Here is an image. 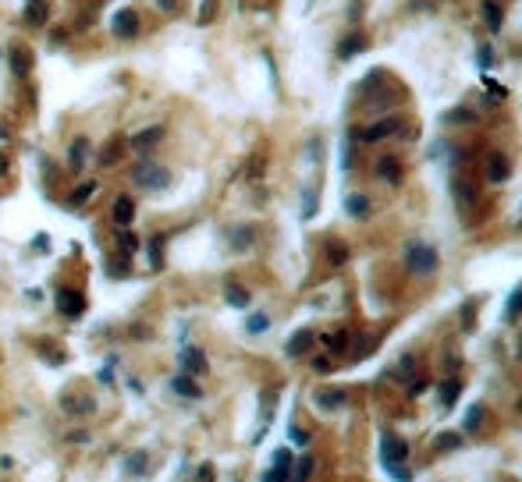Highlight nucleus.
Listing matches in <instances>:
<instances>
[{
	"instance_id": "obj_43",
	"label": "nucleus",
	"mask_w": 522,
	"mask_h": 482,
	"mask_svg": "<svg viewBox=\"0 0 522 482\" xmlns=\"http://www.w3.org/2000/svg\"><path fill=\"white\" fill-rule=\"evenodd\" d=\"M291 444H295V447H306V444H309V433L299 429V426H291Z\"/></svg>"
},
{
	"instance_id": "obj_14",
	"label": "nucleus",
	"mask_w": 522,
	"mask_h": 482,
	"mask_svg": "<svg viewBox=\"0 0 522 482\" xmlns=\"http://www.w3.org/2000/svg\"><path fill=\"white\" fill-rule=\"evenodd\" d=\"M512 174V167H508V156H501V153H490L487 156V178L494 181V184H501Z\"/></svg>"
},
{
	"instance_id": "obj_49",
	"label": "nucleus",
	"mask_w": 522,
	"mask_h": 482,
	"mask_svg": "<svg viewBox=\"0 0 522 482\" xmlns=\"http://www.w3.org/2000/svg\"><path fill=\"white\" fill-rule=\"evenodd\" d=\"M157 4H160L163 11H174V4H178V0H157Z\"/></svg>"
},
{
	"instance_id": "obj_10",
	"label": "nucleus",
	"mask_w": 522,
	"mask_h": 482,
	"mask_svg": "<svg viewBox=\"0 0 522 482\" xmlns=\"http://www.w3.org/2000/svg\"><path fill=\"white\" fill-rule=\"evenodd\" d=\"M402 124L398 121H377V124H370L366 132H356V138H363V142H381V138H387V135H394Z\"/></svg>"
},
{
	"instance_id": "obj_21",
	"label": "nucleus",
	"mask_w": 522,
	"mask_h": 482,
	"mask_svg": "<svg viewBox=\"0 0 522 482\" xmlns=\"http://www.w3.org/2000/svg\"><path fill=\"white\" fill-rule=\"evenodd\" d=\"M224 298H227V305L245 309V305H249V291H245V287H238V284H227V287H224Z\"/></svg>"
},
{
	"instance_id": "obj_25",
	"label": "nucleus",
	"mask_w": 522,
	"mask_h": 482,
	"mask_svg": "<svg viewBox=\"0 0 522 482\" xmlns=\"http://www.w3.org/2000/svg\"><path fill=\"white\" fill-rule=\"evenodd\" d=\"M93 195H96V181H82V184L75 188V192H71V199H68V202H71V206H82V202H89Z\"/></svg>"
},
{
	"instance_id": "obj_39",
	"label": "nucleus",
	"mask_w": 522,
	"mask_h": 482,
	"mask_svg": "<svg viewBox=\"0 0 522 482\" xmlns=\"http://www.w3.org/2000/svg\"><path fill=\"white\" fill-rule=\"evenodd\" d=\"M117 153H121V142H111L107 149H103V156H100V163L103 167H114V160H117Z\"/></svg>"
},
{
	"instance_id": "obj_1",
	"label": "nucleus",
	"mask_w": 522,
	"mask_h": 482,
	"mask_svg": "<svg viewBox=\"0 0 522 482\" xmlns=\"http://www.w3.org/2000/svg\"><path fill=\"white\" fill-rule=\"evenodd\" d=\"M132 181L146 192H163L167 184H171V174H167V167H160L157 160H139L132 167Z\"/></svg>"
},
{
	"instance_id": "obj_31",
	"label": "nucleus",
	"mask_w": 522,
	"mask_h": 482,
	"mask_svg": "<svg viewBox=\"0 0 522 482\" xmlns=\"http://www.w3.org/2000/svg\"><path fill=\"white\" fill-rule=\"evenodd\" d=\"M484 14H487L490 32H497V29H501V22H505V14H501V8L494 4V0H487V4H484Z\"/></svg>"
},
{
	"instance_id": "obj_46",
	"label": "nucleus",
	"mask_w": 522,
	"mask_h": 482,
	"mask_svg": "<svg viewBox=\"0 0 522 482\" xmlns=\"http://www.w3.org/2000/svg\"><path fill=\"white\" fill-rule=\"evenodd\" d=\"M412 365H416V359H412V354H405L402 365H398V376H409V372H412Z\"/></svg>"
},
{
	"instance_id": "obj_45",
	"label": "nucleus",
	"mask_w": 522,
	"mask_h": 482,
	"mask_svg": "<svg viewBox=\"0 0 522 482\" xmlns=\"http://www.w3.org/2000/svg\"><path fill=\"white\" fill-rule=\"evenodd\" d=\"M423 390H427V380H412L409 383V397H420Z\"/></svg>"
},
{
	"instance_id": "obj_9",
	"label": "nucleus",
	"mask_w": 522,
	"mask_h": 482,
	"mask_svg": "<svg viewBox=\"0 0 522 482\" xmlns=\"http://www.w3.org/2000/svg\"><path fill=\"white\" fill-rule=\"evenodd\" d=\"M47 22H50V4H47V0H29V4H25V25L43 29Z\"/></svg>"
},
{
	"instance_id": "obj_7",
	"label": "nucleus",
	"mask_w": 522,
	"mask_h": 482,
	"mask_svg": "<svg viewBox=\"0 0 522 482\" xmlns=\"http://www.w3.org/2000/svg\"><path fill=\"white\" fill-rule=\"evenodd\" d=\"M291 465H295V461H291V450H274V468H270L266 475H263V482H288V475H291Z\"/></svg>"
},
{
	"instance_id": "obj_51",
	"label": "nucleus",
	"mask_w": 522,
	"mask_h": 482,
	"mask_svg": "<svg viewBox=\"0 0 522 482\" xmlns=\"http://www.w3.org/2000/svg\"><path fill=\"white\" fill-rule=\"evenodd\" d=\"M519 408H522V405H519Z\"/></svg>"
},
{
	"instance_id": "obj_18",
	"label": "nucleus",
	"mask_w": 522,
	"mask_h": 482,
	"mask_svg": "<svg viewBox=\"0 0 522 482\" xmlns=\"http://www.w3.org/2000/svg\"><path fill=\"white\" fill-rule=\"evenodd\" d=\"M89 160V138H75L71 142V171H82Z\"/></svg>"
},
{
	"instance_id": "obj_16",
	"label": "nucleus",
	"mask_w": 522,
	"mask_h": 482,
	"mask_svg": "<svg viewBox=\"0 0 522 482\" xmlns=\"http://www.w3.org/2000/svg\"><path fill=\"white\" fill-rule=\"evenodd\" d=\"M313 341H317V333H313V330H299L295 337L288 341V348H284V351L291 354V359H299V354H306V351H309V344H313Z\"/></svg>"
},
{
	"instance_id": "obj_48",
	"label": "nucleus",
	"mask_w": 522,
	"mask_h": 482,
	"mask_svg": "<svg viewBox=\"0 0 522 482\" xmlns=\"http://www.w3.org/2000/svg\"><path fill=\"white\" fill-rule=\"evenodd\" d=\"M68 439H71V444H86V439H89V433H71Z\"/></svg>"
},
{
	"instance_id": "obj_19",
	"label": "nucleus",
	"mask_w": 522,
	"mask_h": 482,
	"mask_svg": "<svg viewBox=\"0 0 522 482\" xmlns=\"http://www.w3.org/2000/svg\"><path fill=\"white\" fill-rule=\"evenodd\" d=\"M377 174L387 178L391 184H398V181H402V167H398V160H394V156H384V160L377 163Z\"/></svg>"
},
{
	"instance_id": "obj_23",
	"label": "nucleus",
	"mask_w": 522,
	"mask_h": 482,
	"mask_svg": "<svg viewBox=\"0 0 522 482\" xmlns=\"http://www.w3.org/2000/svg\"><path fill=\"white\" fill-rule=\"evenodd\" d=\"M146 465H150V454L146 450H135V454H128V461H124L128 475H146Z\"/></svg>"
},
{
	"instance_id": "obj_37",
	"label": "nucleus",
	"mask_w": 522,
	"mask_h": 482,
	"mask_svg": "<svg viewBox=\"0 0 522 482\" xmlns=\"http://www.w3.org/2000/svg\"><path fill=\"white\" fill-rule=\"evenodd\" d=\"M266 326H270V320L263 316V312H260V316H249V323H245V330H249V333H263Z\"/></svg>"
},
{
	"instance_id": "obj_33",
	"label": "nucleus",
	"mask_w": 522,
	"mask_h": 482,
	"mask_svg": "<svg viewBox=\"0 0 522 482\" xmlns=\"http://www.w3.org/2000/svg\"><path fill=\"white\" fill-rule=\"evenodd\" d=\"M128 259H132V256H124V252H121V259H111V266H107V269H111V277H128V274H132Z\"/></svg>"
},
{
	"instance_id": "obj_17",
	"label": "nucleus",
	"mask_w": 522,
	"mask_h": 482,
	"mask_svg": "<svg viewBox=\"0 0 522 482\" xmlns=\"http://www.w3.org/2000/svg\"><path fill=\"white\" fill-rule=\"evenodd\" d=\"M8 60H11V71H14L18 78H25V75L32 71V60H29V50H25V47H14V50L8 53Z\"/></svg>"
},
{
	"instance_id": "obj_28",
	"label": "nucleus",
	"mask_w": 522,
	"mask_h": 482,
	"mask_svg": "<svg viewBox=\"0 0 522 482\" xmlns=\"http://www.w3.org/2000/svg\"><path fill=\"white\" fill-rule=\"evenodd\" d=\"M356 50H363V36H348L338 43V57L348 60V57H356Z\"/></svg>"
},
{
	"instance_id": "obj_15",
	"label": "nucleus",
	"mask_w": 522,
	"mask_h": 482,
	"mask_svg": "<svg viewBox=\"0 0 522 482\" xmlns=\"http://www.w3.org/2000/svg\"><path fill=\"white\" fill-rule=\"evenodd\" d=\"M171 390H174V394H181V397H189V401H196V397H203V390L196 387V380H192L189 372H178L174 380H171Z\"/></svg>"
},
{
	"instance_id": "obj_20",
	"label": "nucleus",
	"mask_w": 522,
	"mask_h": 482,
	"mask_svg": "<svg viewBox=\"0 0 522 482\" xmlns=\"http://www.w3.org/2000/svg\"><path fill=\"white\" fill-rule=\"evenodd\" d=\"M458 394H462V383H458L455 376H451V380H444V383H441V405H444V408H451V405L458 401Z\"/></svg>"
},
{
	"instance_id": "obj_36",
	"label": "nucleus",
	"mask_w": 522,
	"mask_h": 482,
	"mask_svg": "<svg viewBox=\"0 0 522 482\" xmlns=\"http://www.w3.org/2000/svg\"><path fill=\"white\" fill-rule=\"evenodd\" d=\"M458 444H462V439H458L455 433H441V436H437V450H455Z\"/></svg>"
},
{
	"instance_id": "obj_34",
	"label": "nucleus",
	"mask_w": 522,
	"mask_h": 482,
	"mask_svg": "<svg viewBox=\"0 0 522 482\" xmlns=\"http://www.w3.org/2000/svg\"><path fill=\"white\" fill-rule=\"evenodd\" d=\"M479 426H484V405H473L469 408V415H466V429H479Z\"/></svg>"
},
{
	"instance_id": "obj_32",
	"label": "nucleus",
	"mask_w": 522,
	"mask_h": 482,
	"mask_svg": "<svg viewBox=\"0 0 522 482\" xmlns=\"http://www.w3.org/2000/svg\"><path fill=\"white\" fill-rule=\"evenodd\" d=\"M117 241H121V252H124V256H132V252H135V248H139V238L132 234V230H128V227H121V234H117Z\"/></svg>"
},
{
	"instance_id": "obj_12",
	"label": "nucleus",
	"mask_w": 522,
	"mask_h": 482,
	"mask_svg": "<svg viewBox=\"0 0 522 482\" xmlns=\"http://www.w3.org/2000/svg\"><path fill=\"white\" fill-rule=\"evenodd\" d=\"M60 408H65L68 415H93L96 401H93V397H75V394H65V397H60Z\"/></svg>"
},
{
	"instance_id": "obj_3",
	"label": "nucleus",
	"mask_w": 522,
	"mask_h": 482,
	"mask_svg": "<svg viewBox=\"0 0 522 482\" xmlns=\"http://www.w3.org/2000/svg\"><path fill=\"white\" fill-rule=\"evenodd\" d=\"M57 312L68 320H78L86 312V295L78 287H57Z\"/></svg>"
},
{
	"instance_id": "obj_50",
	"label": "nucleus",
	"mask_w": 522,
	"mask_h": 482,
	"mask_svg": "<svg viewBox=\"0 0 522 482\" xmlns=\"http://www.w3.org/2000/svg\"><path fill=\"white\" fill-rule=\"evenodd\" d=\"M4 174H8V156L0 153V178H4Z\"/></svg>"
},
{
	"instance_id": "obj_47",
	"label": "nucleus",
	"mask_w": 522,
	"mask_h": 482,
	"mask_svg": "<svg viewBox=\"0 0 522 482\" xmlns=\"http://www.w3.org/2000/svg\"><path fill=\"white\" fill-rule=\"evenodd\" d=\"M313 369H317V372H330V359H317V362H313Z\"/></svg>"
},
{
	"instance_id": "obj_4",
	"label": "nucleus",
	"mask_w": 522,
	"mask_h": 482,
	"mask_svg": "<svg viewBox=\"0 0 522 482\" xmlns=\"http://www.w3.org/2000/svg\"><path fill=\"white\" fill-rule=\"evenodd\" d=\"M111 32H114L117 39H132V36H139V11L121 8V11L111 18Z\"/></svg>"
},
{
	"instance_id": "obj_29",
	"label": "nucleus",
	"mask_w": 522,
	"mask_h": 482,
	"mask_svg": "<svg viewBox=\"0 0 522 482\" xmlns=\"http://www.w3.org/2000/svg\"><path fill=\"white\" fill-rule=\"evenodd\" d=\"M313 475V457H302L299 465H291V475H288V482H306Z\"/></svg>"
},
{
	"instance_id": "obj_11",
	"label": "nucleus",
	"mask_w": 522,
	"mask_h": 482,
	"mask_svg": "<svg viewBox=\"0 0 522 482\" xmlns=\"http://www.w3.org/2000/svg\"><path fill=\"white\" fill-rule=\"evenodd\" d=\"M181 369L189 372V376H203L206 372V354L199 348H185L181 351Z\"/></svg>"
},
{
	"instance_id": "obj_40",
	"label": "nucleus",
	"mask_w": 522,
	"mask_h": 482,
	"mask_svg": "<svg viewBox=\"0 0 522 482\" xmlns=\"http://www.w3.org/2000/svg\"><path fill=\"white\" fill-rule=\"evenodd\" d=\"M313 213H317V192H313V188H309V192H306V199H302V217L309 220Z\"/></svg>"
},
{
	"instance_id": "obj_38",
	"label": "nucleus",
	"mask_w": 522,
	"mask_h": 482,
	"mask_svg": "<svg viewBox=\"0 0 522 482\" xmlns=\"http://www.w3.org/2000/svg\"><path fill=\"white\" fill-rule=\"evenodd\" d=\"M519 312H522V287L508 298V312H505V316H508V320H519Z\"/></svg>"
},
{
	"instance_id": "obj_44",
	"label": "nucleus",
	"mask_w": 522,
	"mask_h": 482,
	"mask_svg": "<svg viewBox=\"0 0 522 482\" xmlns=\"http://www.w3.org/2000/svg\"><path fill=\"white\" fill-rule=\"evenodd\" d=\"M196 482H217V475H214V465H203V468L196 472Z\"/></svg>"
},
{
	"instance_id": "obj_24",
	"label": "nucleus",
	"mask_w": 522,
	"mask_h": 482,
	"mask_svg": "<svg viewBox=\"0 0 522 482\" xmlns=\"http://www.w3.org/2000/svg\"><path fill=\"white\" fill-rule=\"evenodd\" d=\"M317 405H320V408H341V405H345V390H320V394H317Z\"/></svg>"
},
{
	"instance_id": "obj_2",
	"label": "nucleus",
	"mask_w": 522,
	"mask_h": 482,
	"mask_svg": "<svg viewBox=\"0 0 522 482\" xmlns=\"http://www.w3.org/2000/svg\"><path fill=\"white\" fill-rule=\"evenodd\" d=\"M405 263H409L412 274H423V277H427V274H433V269H437V252H433L430 245H420V241H416V245H409Z\"/></svg>"
},
{
	"instance_id": "obj_6",
	"label": "nucleus",
	"mask_w": 522,
	"mask_h": 482,
	"mask_svg": "<svg viewBox=\"0 0 522 482\" xmlns=\"http://www.w3.org/2000/svg\"><path fill=\"white\" fill-rule=\"evenodd\" d=\"M451 192H455L458 209H462V213H469V209H473V202H476V184H473L469 178H462V174H458V178L451 181Z\"/></svg>"
},
{
	"instance_id": "obj_26",
	"label": "nucleus",
	"mask_w": 522,
	"mask_h": 482,
	"mask_svg": "<svg viewBox=\"0 0 522 482\" xmlns=\"http://www.w3.org/2000/svg\"><path fill=\"white\" fill-rule=\"evenodd\" d=\"M345 209L352 217H370V199L366 195H348L345 199Z\"/></svg>"
},
{
	"instance_id": "obj_8",
	"label": "nucleus",
	"mask_w": 522,
	"mask_h": 482,
	"mask_svg": "<svg viewBox=\"0 0 522 482\" xmlns=\"http://www.w3.org/2000/svg\"><path fill=\"white\" fill-rule=\"evenodd\" d=\"M111 217H114L117 227H132V220H135V202H132V195H117Z\"/></svg>"
},
{
	"instance_id": "obj_42",
	"label": "nucleus",
	"mask_w": 522,
	"mask_h": 482,
	"mask_svg": "<svg viewBox=\"0 0 522 482\" xmlns=\"http://www.w3.org/2000/svg\"><path fill=\"white\" fill-rule=\"evenodd\" d=\"M214 14H217V0H206V4L199 8V22L206 25V22H210V18H214Z\"/></svg>"
},
{
	"instance_id": "obj_41",
	"label": "nucleus",
	"mask_w": 522,
	"mask_h": 482,
	"mask_svg": "<svg viewBox=\"0 0 522 482\" xmlns=\"http://www.w3.org/2000/svg\"><path fill=\"white\" fill-rule=\"evenodd\" d=\"M387 472L394 475V482H412V472L405 468V461H402V465H387Z\"/></svg>"
},
{
	"instance_id": "obj_35",
	"label": "nucleus",
	"mask_w": 522,
	"mask_h": 482,
	"mask_svg": "<svg viewBox=\"0 0 522 482\" xmlns=\"http://www.w3.org/2000/svg\"><path fill=\"white\" fill-rule=\"evenodd\" d=\"M231 245L238 248V252H242V248H249V245H253V230H249V227H238L235 234H231Z\"/></svg>"
},
{
	"instance_id": "obj_27",
	"label": "nucleus",
	"mask_w": 522,
	"mask_h": 482,
	"mask_svg": "<svg viewBox=\"0 0 522 482\" xmlns=\"http://www.w3.org/2000/svg\"><path fill=\"white\" fill-rule=\"evenodd\" d=\"M163 241H167L163 234H153V238H150V266H153V269L163 266Z\"/></svg>"
},
{
	"instance_id": "obj_5",
	"label": "nucleus",
	"mask_w": 522,
	"mask_h": 482,
	"mask_svg": "<svg viewBox=\"0 0 522 482\" xmlns=\"http://www.w3.org/2000/svg\"><path fill=\"white\" fill-rule=\"evenodd\" d=\"M381 457H384V465H402V461L409 457V444H405L402 436L387 433V436L381 439Z\"/></svg>"
},
{
	"instance_id": "obj_30",
	"label": "nucleus",
	"mask_w": 522,
	"mask_h": 482,
	"mask_svg": "<svg viewBox=\"0 0 522 482\" xmlns=\"http://www.w3.org/2000/svg\"><path fill=\"white\" fill-rule=\"evenodd\" d=\"M327 259H330V266H345L348 263V248L341 241H330L327 245Z\"/></svg>"
},
{
	"instance_id": "obj_13",
	"label": "nucleus",
	"mask_w": 522,
	"mask_h": 482,
	"mask_svg": "<svg viewBox=\"0 0 522 482\" xmlns=\"http://www.w3.org/2000/svg\"><path fill=\"white\" fill-rule=\"evenodd\" d=\"M163 138V128H160V124H153V128H142V132H135L132 135V149H153V145Z\"/></svg>"
},
{
	"instance_id": "obj_22",
	"label": "nucleus",
	"mask_w": 522,
	"mask_h": 482,
	"mask_svg": "<svg viewBox=\"0 0 522 482\" xmlns=\"http://www.w3.org/2000/svg\"><path fill=\"white\" fill-rule=\"evenodd\" d=\"M324 344L330 348V354H341V351H348V330H334V333H327V337H324Z\"/></svg>"
}]
</instances>
